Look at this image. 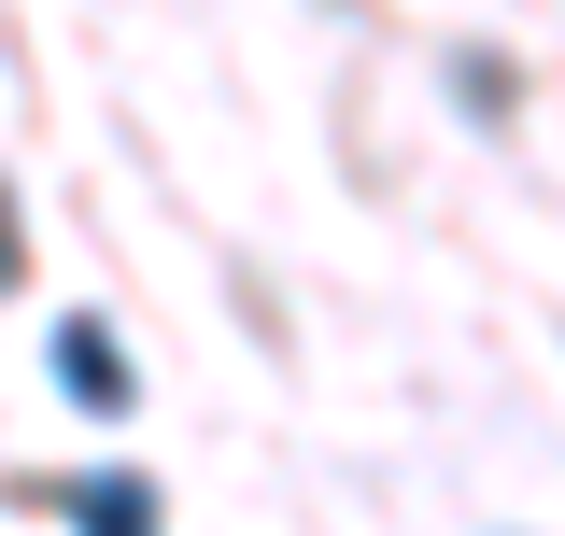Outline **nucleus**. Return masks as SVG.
<instances>
[{
  "mask_svg": "<svg viewBox=\"0 0 565 536\" xmlns=\"http://www.w3.org/2000/svg\"><path fill=\"white\" fill-rule=\"evenodd\" d=\"M43 508H71L85 536H156V480H128V467H85V480H57Z\"/></svg>",
  "mask_w": 565,
  "mask_h": 536,
  "instance_id": "nucleus-2",
  "label": "nucleus"
},
{
  "mask_svg": "<svg viewBox=\"0 0 565 536\" xmlns=\"http://www.w3.org/2000/svg\"><path fill=\"white\" fill-rule=\"evenodd\" d=\"M0 282H14V212H0Z\"/></svg>",
  "mask_w": 565,
  "mask_h": 536,
  "instance_id": "nucleus-3",
  "label": "nucleus"
},
{
  "mask_svg": "<svg viewBox=\"0 0 565 536\" xmlns=\"http://www.w3.org/2000/svg\"><path fill=\"white\" fill-rule=\"evenodd\" d=\"M57 382H71L85 409H128V396H141V382H128V339L99 325V311H71V325H57Z\"/></svg>",
  "mask_w": 565,
  "mask_h": 536,
  "instance_id": "nucleus-1",
  "label": "nucleus"
}]
</instances>
